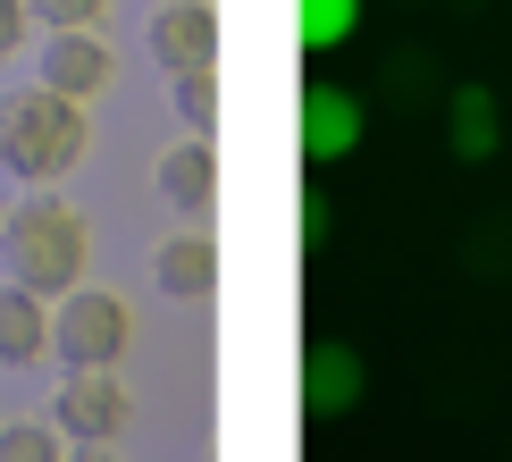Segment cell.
I'll return each mask as SVG.
<instances>
[{
  "mask_svg": "<svg viewBox=\"0 0 512 462\" xmlns=\"http://www.w3.org/2000/svg\"><path fill=\"white\" fill-rule=\"evenodd\" d=\"M0 252H9L17 286H34V294H68V286H84V261H93V227H84V210H76V202H59V194H26L9 219H0Z\"/></svg>",
  "mask_w": 512,
  "mask_h": 462,
  "instance_id": "cell-1",
  "label": "cell"
},
{
  "mask_svg": "<svg viewBox=\"0 0 512 462\" xmlns=\"http://www.w3.org/2000/svg\"><path fill=\"white\" fill-rule=\"evenodd\" d=\"M84 143H93L84 101L51 93V84H34V93H9V101H0V160H9L26 185L68 177V168L84 160Z\"/></svg>",
  "mask_w": 512,
  "mask_h": 462,
  "instance_id": "cell-2",
  "label": "cell"
},
{
  "mask_svg": "<svg viewBox=\"0 0 512 462\" xmlns=\"http://www.w3.org/2000/svg\"><path fill=\"white\" fill-rule=\"evenodd\" d=\"M51 345H59V362H76V370L118 362V353L135 345V311H126V294L68 286V303H59V320H51Z\"/></svg>",
  "mask_w": 512,
  "mask_h": 462,
  "instance_id": "cell-3",
  "label": "cell"
},
{
  "mask_svg": "<svg viewBox=\"0 0 512 462\" xmlns=\"http://www.w3.org/2000/svg\"><path fill=\"white\" fill-rule=\"evenodd\" d=\"M126 420H135V395H126V378L101 362V370H76L68 387H59V429L84 437V446H110L126 437Z\"/></svg>",
  "mask_w": 512,
  "mask_h": 462,
  "instance_id": "cell-4",
  "label": "cell"
},
{
  "mask_svg": "<svg viewBox=\"0 0 512 462\" xmlns=\"http://www.w3.org/2000/svg\"><path fill=\"white\" fill-rule=\"evenodd\" d=\"M152 59L168 76L219 68V0H160L152 9Z\"/></svg>",
  "mask_w": 512,
  "mask_h": 462,
  "instance_id": "cell-5",
  "label": "cell"
},
{
  "mask_svg": "<svg viewBox=\"0 0 512 462\" xmlns=\"http://www.w3.org/2000/svg\"><path fill=\"white\" fill-rule=\"evenodd\" d=\"M110 76H118V51H110V42H101L93 26H59L51 42H42V84H51V93L93 101Z\"/></svg>",
  "mask_w": 512,
  "mask_h": 462,
  "instance_id": "cell-6",
  "label": "cell"
},
{
  "mask_svg": "<svg viewBox=\"0 0 512 462\" xmlns=\"http://www.w3.org/2000/svg\"><path fill=\"white\" fill-rule=\"evenodd\" d=\"M353 152H361V93H345V84H311L303 93V160L336 168Z\"/></svg>",
  "mask_w": 512,
  "mask_h": 462,
  "instance_id": "cell-7",
  "label": "cell"
},
{
  "mask_svg": "<svg viewBox=\"0 0 512 462\" xmlns=\"http://www.w3.org/2000/svg\"><path fill=\"white\" fill-rule=\"evenodd\" d=\"M152 278H160V294H177V303H202V294L219 286V236H210V219H185L177 236H160Z\"/></svg>",
  "mask_w": 512,
  "mask_h": 462,
  "instance_id": "cell-8",
  "label": "cell"
},
{
  "mask_svg": "<svg viewBox=\"0 0 512 462\" xmlns=\"http://www.w3.org/2000/svg\"><path fill=\"white\" fill-rule=\"evenodd\" d=\"M361 395H370V370H361V353L345 345V336L311 345V362H303V412L311 420H345Z\"/></svg>",
  "mask_w": 512,
  "mask_h": 462,
  "instance_id": "cell-9",
  "label": "cell"
},
{
  "mask_svg": "<svg viewBox=\"0 0 512 462\" xmlns=\"http://www.w3.org/2000/svg\"><path fill=\"white\" fill-rule=\"evenodd\" d=\"M445 152L462 168H487L504 152V110H496L487 84H454V93H445Z\"/></svg>",
  "mask_w": 512,
  "mask_h": 462,
  "instance_id": "cell-10",
  "label": "cell"
},
{
  "mask_svg": "<svg viewBox=\"0 0 512 462\" xmlns=\"http://www.w3.org/2000/svg\"><path fill=\"white\" fill-rule=\"evenodd\" d=\"M160 202L177 219H210V202H219V152H210V135H185L160 152Z\"/></svg>",
  "mask_w": 512,
  "mask_h": 462,
  "instance_id": "cell-11",
  "label": "cell"
},
{
  "mask_svg": "<svg viewBox=\"0 0 512 462\" xmlns=\"http://www.w3.org/2000/svg\"><path fill=\"white\" fill-rule=\"evenodd\" d=\"M51 345V311L34 286H0V362H34Z\"/></svg>",
  "mask_w": 512,
  "mask_h": 462,
  "instance_id": "cell-12",
  "label": "cell"
},
{
  "mask_svg": "<svg viewBox=\"0 0 512 462\" xmlns=\"http://www.w3.org/2000/svg\"><path fill=\"white\" fill-rule=\"evenodd\" d=\"M353 26H361V0H294V34H303L311 51L353 42Z\"/></svg>",
  "mask_w": 512,
  "mask_h": 462,
  "instance_id": "cell-13",
  "label": "cell"
},
{
  "mask_svg": "<svg viewBox=\"0 0 512 462\" xmlns=\"http://www.w3.org/2000/svg\"><path fill=\"white\" fill-rule=\"evenodd\" d=\"M168 101H177L185 135H210V126H219V68H185V76H168Z\"/></svg>",
  "mask_w": 512,
  "mask_h": 462,
  "instance_id": "cell-14",
  "label": "cell"
},
{
  "mask_svg": "<svg viewBox=\"0 0 512 462\" xmlns=\"http://www.w3.org/2000/svg\"><path fill=\"white\" fill-rule=\"evenodd\" d=\"M0 462H59V437L42 420H17V429H0Z\"/></svg>",
  "mask_w": 512,
  "mask_h": 462,
  "instance_id": "cell-15",
  "label": "cell"
},
{
  "mask_svg": "<svg viewBox=\"0 0 512 462\" xmlns=\"http://www.w3.org/2000/svg\"><path fill=\"white\" fill-rule=\"evenodd\" d=\"M26 9L59 34V26H101V9H110V0H26Z\"/></svg>",
  "mask_w": 512,
  "mask_h": 462,
  "instance_id": "cell-16",
  "label": "cell"
},
{
  "mask_svg": "<svg viewBox=\"0 0 512 462\" xmlns=\"http://www.w3.org/2000/svg\"><path fill=\"white\" fill-rule=\"evenodd\" d=\"M26 26H34V9H26V0H0V59H9L17 42H26Z\"/></svg>",
  "mask_w": 512,
  "mask_h": 462,
  "instance_id": "cell-17",
  "label": "cell"
},
{
  "mask_svg": "<svg viewBox=\"0 0 512 462\" xmlns=\"http://www.w3.org/2000/svg\"><path fill=\"white\" fill-rule=\"evenodd\" d=\"M68 462H118V454H110V446H84V454H68Z\"/></svg>",
  "mask_w": 512,
  "mask_h": 462,
  "instance_id": "cell-18",
  "label": "cell"
}]
</instances>
